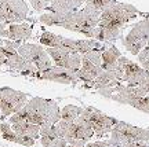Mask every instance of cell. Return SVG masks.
<instances>
[{
  "mask_svg": "<svg viewBox=\"0 0 149 147\" xmlns=\"http://www.w3.org/2000/svg\"><path fill=\"white\" fill-rule=\"evenodd\" d=\"M138 14V10L133 4L115 3L101 12L100 22L95 28L93 39L108 44L115 41L122 36L123 28L127 25L128 21L134 19Z\"/></svg>",
  "mask_w": 149,
  "mask_h": 147,
  "instance_id": "1",
  "label": "cell"
},
{
  "mask_svg": "<svg viewBox=\"0 0 149 147\" xmlns=\"http://www.w3.org/2000/svg\"><path fill=\"white\" fill-rule=\"evenodd\" d=\"M101 12L84 7L80 11H70V12H47L39 17V21L47 26H61L70 32L81 33L88 39L94 37L95 28L98 26Z\"/></svg>",
  "mask_w": 149,
  "mask_h": 147,
  "instance_id": "2",
  "label": "cell"
},
{
  "mask_svg": "<svg viewBox=\"0 0 149 147\" xmlns=\"http://www.w3.org/2000/svg\"><path fill=\"white\" fill-rule=\"evenodd\" d=\"M10 117V124L19 122V121H28V122L40 125L42 128L46 125L57 124L61 118V110L55 100L35 96L31 100H28L26 105L21 110Z\"/></svg>",
  "mask_w": 149,
  "mask_h": 147,
  "instance_id": "3",
  "label": "cell"
},
{
  "mask_svg": "<svg viewBox=\"0 0 149 147\" xmlns=\"http://www.w3.org/2000/svg\"><path fill=\"white\" fill-rule=\"evenodd\" d=\"M111 143L127 144L131 142H149V129L134 126L124 121H117L111 131Z\"/></svg>",
  "mask_w": 149,
  "mask_h": 147,
  "instance_id": "4",
  "label": "cell"
},
{
  "mask_svg": "<svg viewBox=\"0 0 149 147\" xmlns=\"http://www.w3.org/2000/svg\"><path fill=\"white\" fill-rule=\"evenodd\" d=\"M79 117L81 120H84L86 122L93 128L94 135H95L98 139L104 137L107 133H111L112 128H113L115 124L119 121V120H116L115 117L104 114L102 111H100L98 109L93 107V106L84 107L83 111L80 113Z\"/></svg>",
  "mask_w": 149,
  "mask_h": 147,
  "instance_id": "5",
  "label": "cell"
},
{
  "mask_svg": "<svg viewBox=\"0 0 149 147\" xmlns=\"http://www.w3.org/2000/svg\"><path fill=\"white\" fill-rule=\"evenodd\" d=\"M149 37V17L146 15L145 19L137 22L131 30L128 32L126 37L122 39V44L130 54L138 55L139 51L144 47H146Z\"/></svg>",
  "mask_w": 149,
  "mask_h": 147,
  "instance_id": "6",
  "label": "cell"
},
{
  "mask_svg": "<svg viewBox=\"0 0 149 147\" xmlns=\"http://www.w3.org/2000/svg\"><path fill=\"white\" fill-rule=\"evenodd\" d=\"M28 94L15 91L10 87H1L0 88V111H1V118L10 117L19 111L26 105Z\"/></svg>",
  "mask_w": 149,
  "mask_h": 147,
  "instance_id": "7",
  "label": "cell"
},
{
  "mask_svg": "<svg viewBox=\"0 0 149 147\" xmlns=\"http://www.w3.org/2000/svg\"><path fill=\"white\" fill-rule=\"evenodd\" d=\"M102 51L91 50L81 55V66L77 70V77L83 84L91 83L97 76H100L102 69Z\"/></svg>",
  "mask_w": 149,
  "mask_h": 147,
  "instance_id": "8",
  "label": "cell"
},
{
  "mask_svg": "<svg viewBox=\"0 0 149 147\" xmlns=\"http://www.w3.org/2000/svg\"><path fill=\"white\" fill-rule=\"evenodd\" d=\"M61 135L66 139V142L69 140H84V142H90L91 137L94 136V131L84 120H81L80 117H77L73 122H66V121L59 120L57 122Z\"/></svg>",
  "mask_w": 149,
  "mask_h": 147,
  "instance_id": "9",
  "label": "cell"
},
{
  "mask_svg": "<svg viewBox=\"0 0 149 147\" xmlns=\"http://www.w3.org/2000/svg\"><path fill=\"white\" fill-rule=\"evenodd\" d=\"M25 0H0V23H18L28 18Z\"/></svg>",
  "mask_w": 149,
  "mask_h": 147,
  "instance_id": "10",
  "label": "cell"
},
{
  "mask_svg": "<svg viewBox=\"0 0 149 147\" xmlns=\"http://www.w3.org/2000/svg\"><path fill=\"white\" fill-rule=\"evenodd\" d=\"M18 52L24 59H26L29 63H32L37 69V72L46 70V69L53 66V62H51L48 52L39 44H31V43L21 44L18 47Z\"/></svg>",
  "mask_w": 149,
  "mask_h": 147,
  "instance_id": "11",
  "label": "cell"
},
{
  "mask_svg": "<svg viewBox=\"0 0 149 147\" xmlns=\"http://www.w3.org/2000/svg\"><path fill=\"white\" fill-rule=\"evenodd\" d=\"M32 77L68 85H77V83L80 81L79 77H77V72H72L69 69L61 68V66H57V65H53L51 68L42 70V72H36Z\"/></svg>",
  "mask_w": 149,
  "mask_h": 147,
  "instance_id": "12",
  "label": "cell"
},
{
  "mask_svg": "<svg viewBox=\"0 0 149 147\" xmlns=\"http://www.w3.org/2000/svg\"><path fill=\"white\" fill-rule=\"evenodd\" d=\"M46 51L57 66L69 69L72 72H77L81 66V55L79 52H70L68 50L55 47H47Z\"/></svg>",
  "mask_w": 149,
  "mask_h": 147,
  "instance_id": "13",
  "label": "cell"
},
{
  "mask_svg": "<svg viewBox=\"0 0 149 147\" xmlns=\"http://www.w3.org/2000/svg\"><path fill=\"white\" fill-rule=\"evenodd\" d=\"M119 62L122 63L123 69H124L123 83L128 85H142L148 83L146 81V69H144L141 65H137L126 57H120Z\"/></svg>",
  "mask_w": 149,
  "mask_h": 147,
  "instance_id": "14",
  "label": "cell"
},
{
  "mask_svg": "<svg viewBox=\"0 0 149 147\" xmlns=\"http://www.w3.org/2000/svg\"><path fill=\"white\" fill-rule=\"evenodd\" d=\"M0 36L14 41H25L32 37V26L28 23H0Z\"/></svg>",
  "mask_w": 149,
  "mask_h": 147,
  "instance_id": "15",
  "label": "cell"
},
{
  "mask_svg": "<svg viewBox=\"0 0 149 147\" xmlns=\"http://www.w3.org/2000/svg\"><path fill=\"white\" fill-rule=\"evenodd\" d=\"M40 143L43 147H66L68 142L59 132L57 124L40 128Z\"/></svg>",
  "mask_w": 149,
  "mask_h": 147,
  "instance_id": "16",
  "label": "cell"
},
{
  "mask_svg": "<svg viewBox=\"0 0 149 147\" xmlns=\"http://www.w3.org/2000/svg\"><path fill=\"white\" fill-rule=\"evenodd\" d=\"M0 133H1V137L6 139V140H8V142L18 143V144H22V146H25V147L35 146V139L18 135V133L11 128V124L1 122V124H0Z\"/></svg>",
  "mask_w": 149,
  "mask_h": 147,
  "instance_id": "17",
  "label": "cell"
},
{
  "mask_svg": "<svg viewBox=\"0 0 149 147\" xmlns=\"http://www.w3.org/2000/svg\"><path fill=\"white\" fill-rule=\"evenodd\" d=\"M11 128L21 136L32 137L36 140L37 137L40 136V125L28 122V121H19V122H13Z\"/></svg>",
  "mask_w": 149,
  "mask_h": 147,
  "instance_id": "18",
  "label": "cell"
},
{
  "mask_svg": "<svg viewBox=\"0 0 149 147\" xmlns=\"http://www.w3.org/2000/svg\"><path fill=\"white\" fill-rule=\"evenodd\" d=\"M122 57L120 51L117 50L115 46H111V47L105 48L102 51V69L104 70H109V69H113L116 66L117 59Z\"/></svg>",
  "mask_w": 149,
  "mask_h": 147,
  "instance_id": "19",
  "label": "cell"
},
{
  "mask_svg": "<svg viewBox=\"0 0 149 147\" xmlns=\"http://www.w3.org/2000/svg\"><path fill=\"white\" fill-rule=\"evenodd\" d=\"M81 111H83V109H81L80 106L66 105L65 107L61 109V118H59V120L66 121V122H73V121L80 116Z\"/></svg>",
  "mask_w": 149,
  "mask_h": 147,
  "instance_id": "20",
  "label": "cell"
},
{
  "mask_svg": "<svg viewBox=\"0 0 149 147\" xmlns=\"http://www.w3.org/2000/svg\"><path fill=\"white\" fill-rule=\"evenodd\" d=\"M117 3L116 0H86V7H90L93 10L102 12L104 10H107L108 7L113 6Z\"/></svg>",
  "mask_w": 149,
  "mask_h": 147,
  "instance_id": "21",
  "label": "cell"
},
{
  "mask_svg": "<svg viewBox=\"0 0 149 147\" xmlns=\"http://www.w3.org/2000/svg\"><path fill=\"white\" fill-rule=\"evenodd\" d=\"M61 37L59 35H54L51 32H44L42 36H40V43L46 47H58L59 41H61Z\"/></svg>",
  "mask_w": 149,
  "mask_h": 147,
  "instance_id": "22",
  "label": "cell"
},
{
  "mask_svg": "<svg viewBox=\"0 0 149 147\" xmlns=\"http://www.w3.org/2000/svg\"><path fill=\"white\" fill-rule=\"evenodd\" d=\"M138 62L144 69L149 70V47H144L138 54Z\"/></svg>",
  "mask_w": 149,
  "mask_h": 147,
  "instance_id": "23",
  "label": "cell"
},
{
  "mask_svg": "<svg viewBox=\"0 0 149 147\" xmlns=\"http://www.w3.org/2000/svg\"><path fill=\"white\" fill-rule=\"evenodd\" d=\"M31 1V4H32L33 10L37 11V12H40L43 11L44 8H47V1L46 0H29Z\"/></svg>",
  "mask_w": 149,
  "mask_h": 147,
  "instance_id": "24",
  "label": "cell"
},
{
  "mask_svg": "<svg viewBox=\"0 0 149 147\" xmlns=\"http://www.w3.org/2000/svg\"><path fill=\"white\" fill-rule=\"evenodd\" d=\"M111 142L109 140H98V142H88L86 147H109Z\"/></svg>",
  "mask_w": 149,
  "mask_h": 147,
  "instance_id": "25",
  "label": "cell"
},
{
  "mask_svg": "<svg viewBox=\"0 0 149 147\" xmlns=\"http://www.w3.org/2000/svg\"><path fill=\"white\" fill-rule=\"evenodd\" d=\"M87 143H88V142L79 140V139H74V140H69L66 147H86V144H87Z\"/></svg>",
  "mask_w": 149,
  "mask_h": 147,
  "instance_id": "26",
  "label": "cell"
},
{
  "mask_svg": "<svg viewBox=\"0 0 149 147\" xmlns=\"http://www.w3.org/2000/svg\"><path fill=\"white\" fill-rule=\"evenodd\" d=\"M122 147H149V142H131L127 144H123Z\"/></svg>",
  "mask_w": 149,
  "mask_h": 147,
  "instance_id": "27",
  "label": "cell"
},
{
  "mask_svg": "<svg viewBox=\"0 0 149 147\" xmlns=\"http://www.w3.org/2000/svg\"><path fill=\"white\" fill-rule=\"evenodd\" d=\"M6 62V48H4V43L0 44V65H4Z\"/></svg>",
  "mask_w": 149,
  "mask_h": 147,
  "instance_id": "28",
  "label": "cell"
},
{
  "mask_svg": "<svg viewBox=\"0 0 149 147\" xmlns=\"http://www.w3.org/2000/svg\"><path fill=\"white\" fill-rule=\"evenodd\" d=\"M46 1H47V6H48V4H51V3H54V1H57V0H46ZM77 1H80L81 4L86 3V0H77Z\"/></svg>",
  "mask_w": 149,
  "mask_h": 147,
  "instance_id": "29",
  "label": "cell"
},
{
  "mask_svg": "<svg viewBox=\"0 0 149 147\" xmlns=\"http://www.w3.org/2000/svg\"><path fill=\"white\" fill-rule=\"evenodd\" d=\"M109 142H111V140H109ZM109 147H122V146H119V144H113V143H111V146Z\"/></svg>",
  "mask_w": 149,
  "mask_h": 147,
  "instance_id": "30",
  "label": "cell"
},
{
  "mask_svg": "<svg viewBox=\"0 0 149 147\" xmlns=\"http://www.w3.org/2000/svg\"><path fill=\"white\" fill-rule=\"evenodd\" d=\"M146 47H149V37H148V43H146Z\"/></svg>",
  "mask_w": 149,
  "mask_h": 147,
  "instance_id": "31",
  "label": "cell"
},
{
  "mask_svg": "<svg viewBox=\"0 0 149 147\" xmlns=\"http://www.w3.org/2000/svg\"><path fill=\"white\" fill-rule=\"evenodd\" d=\"M3 43H4V40H1V39H0V44H3Z\"/></svg>",
  "mask_w": 149,
  "mask_h": 147,
  "instance_id": "32",
  "label": "cell"
}]
</instances>
